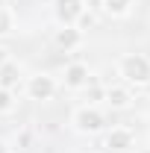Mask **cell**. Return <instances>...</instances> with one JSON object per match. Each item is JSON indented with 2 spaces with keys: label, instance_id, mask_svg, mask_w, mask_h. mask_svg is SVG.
<instances>
[{
  "label": "cell",
  "instance_id": "obj_1",
  "mask_svg": "<svg viewBox=\"0 0 150 153\" xmlns=\"http://www.w3.org/2000/svg\"><path fill=\"white\" fill-rule=\"evenodd\" d=\"M115 71L121 76V82H127L130 88L150 85V56L144 53H121L115 62Z\"/></svg>",
  "mask_w": 150,
  "mask_h": 153
},
{
  "label": "cell",
  "instance_id": "obj_2",
  "mask_svg": "<svg viewBox=\"0 0 150 153\" xmlns=\"http://www.w3.org/2000/svg\"><path fill=\"white\" fill-rule=\"evenodd\" d=\"M71 127H74L76 133H82V135H97V133L106 130V115L100 112L97 106L82 103V106H76L74 112H71Z\"/></svg>",
  "mask_w": 150,
  "mask_h": 153
},
{
  "label": "cell",
  "instance_id": "obj_3",
  "mask_svg": "<svg viewBox=\"0 0 150 153\" xmlns=\"http://www.w3.org/2000/svg\"><path fill=\"white\" fill-rule=\"evenodd\" d=\"M59 91V82L53 74H44V71H38V74L27 76V82H24V94L30 97V100H53V94Z\"/></svg>",
  "mask_w": 150,
  "mask_h": 153
},
{
  "label": "cell",
  "instance_id": "obj_4",
  "mask_svg": "<svg viewBox=\"0 0 150 153\" xmlns=\"http://www.w3.org/2000/svg\"><path fill=\"white\" fill-rule=\"evenodd\" d=\"M100 147L106 153H130L135 147V133L130 127H112V130H103V141Z\"/></svg>",
  "mask_w": 150,
  "mask_h": 153
},
{
  "label": "cell",
  "instance_id": "obj_5",
  "mask_svg": "<svg viewBox=\"0 0 150 153\" xmlns=\"http://www.w3.org/2000/svg\"><path fill=\"white\" fill-rule=\"evenodd\" d=\"M91 79V68L85 65V62H68L65 65V71H62V85L68 88V91H82Z\"/></svg>",
  "mask_w": 150,
  "mask_h": 153
},
{
  "label": "cell",
  "instance_id": "obj_6",
  "mask_svg": "<svg viewBox=\"0 0 150 153\" xmlns=\"http://www.w3.org/2000/svg\"><path fill=\"white\" fill-rule=\"evenodd\" d=\"M103 103L109 109H115V112H124V109H130L132 103H135V94H132V88L127 82H112V85H106Z\"/></svg>",
  "mask_w": 150,
  "mask_h": 153
},
{
  "label": "cell",
  "instance_id": "obj_7",
  "mask_svg": "<svg viewBox=\"0 0 150 153\" xmlns=\"http://www.w3.org/2000/svg\"><path fill=\"white\" fill-rule=\"evenodd\" d=\"M82 12H85V0H53V15L59 27H74Z\"/></svg>",
  "mask_w": 150,
  "mask_h": 153
},
{
  "label": "cell",
  "instance_id": "obj_8",
  "mask_svg": "<svg viewBox=\"0 0 150 153\" xmlns=\"http://www.w3.org/2000/svg\"><path fill=\"white\" fill-rule=\"evenodd\" d=\"M82 41H85V33L76 30V27H59L56 33H53V44H56L62 53H74V50H79Z\"/></svg>",
  "mask_w": 150,
  "mask_h": 153
},
{
  "label": "cell",
  "instance_id": "obj_9",
  "mask_svg": "<svg viewBox=\"0 0 150 153\" xmlns=\"http://www.w3.org/2000/svg\"><path fill=\"white\" fill-rule=\"evenodd\" d=\"M21 79H24V68H21V62L9 59V62L0 68V88H9V91H15V88L21 85Z\"/></svg>",
  "mask_w": 150,
  "mask_h": 153
},
{
  "label": "cell",
  "instance_id": "obj_10",
  "mask_svg": "<svg viewBox=\"0 0 150 153\" xmlns=\"http://www.w3.org/2000/svg\"><path fill=\"white\" fill-rule=\"evenodd\" d=\"M97 6L106 18H127L132 9V0H100Z\"/></svg>",
  "mask_w": 150,
  "mask_h": 153
},
{
  "label": "cell",
  "instance_id": "obj_11",
  "mask_svg": "<svg viewBox=\"0 0 150 153\" xmlns=\"http://www.w3.org/2000/svg\"><path fill=\"white\" fill-rule=\"evenodd\" d=\"M12 30H15V9L6 0H0V38H6Z\"/></svg>",
  "mask_w": 150,
  "mask_h": 153
},
{
  "label": "cell",
  "instance_id": "obj_12",
  "mask_svg": "<svg viewBox=\"0 0 150 153\" xmlns=\"http://www.w3.org/2000/svg\"><path fill=\"white\" fill-rule=\"evenodd\" d=\"M82 91H85V103H88V106H97V103H103V97H106V85H100V82H88Z\"/></svg>",
  "mask_w": 150,
  "mask_h": 153
},
{
  "label": "cell",
  "instance_id": "obj_13",
  "mask_svg": "<svg viewBox=\"0 0 150 153\" xmlns=\"http://www.w3.org/2000/svg\"><path fill=\"white\" fill-rule=\"evenodd\" d=\"M15 106H18V97H15V91H9V88H0V118H3V115H12V112H15Z\"/></svg>",
  "mask_w": 150,
  "mask_h": 153
},
{
  "label": "cell",
  "instance_id": "obj_14",
  "mask_svg": "<svg viewBox=\"0 0 150 153\" xmlns=\"http://www.w3.org/2000/svg\"><path fill=\"white\" fill-rule=\"evenodd\" d=\"M9 59H12V53H9V47H6V44H0V68H3V65H6Z\"/></svg>",
  "mask_w": 150,
  "mask_h": 153
},
{
  "label": "cell",
  "instance_id": "obj_15",
  "mask_svg": "<svg viewBox=\"0 0 150 153\" xmlns=\"http://www.w3.org/2000/svg\"><path fill=\"white\" fill-rule=\"evenodd\" d=\"M0 153H12V147H9V144H6L3 138H0Z\"/></svg>",
  "mask_w": 150,
  "mask_h": 153
}]
</instances>
